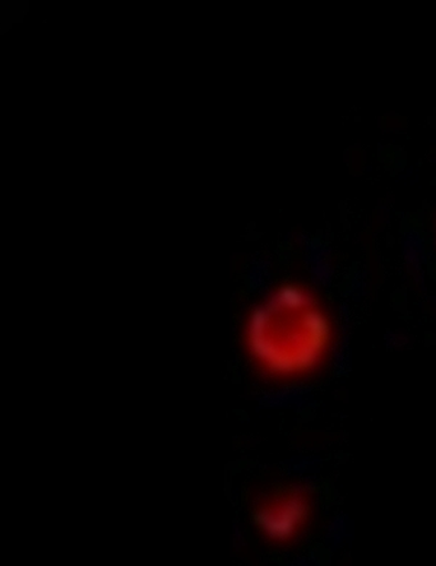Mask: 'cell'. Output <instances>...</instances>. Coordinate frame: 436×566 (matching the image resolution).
Listing matches in <instances>:
<instances>
[{
    "instance_id": "6da1fadb",
    "label": "cell",
    "mask_w": 436,
    "mask_h": 566,
    "mask_svg": "<svg viewBox=\"0 0 436 566\" xmlns=\"http://www.w3.org/2000/svg\"><path fill=\"white\" fill-rule=\"evenodd\" d=\"M246 346L255 364L276 378H297L323 360L331 324L303 287L287 285L269 294L250 313Z\"/></svg>"
},
{
    "instance_id": "7a4b0ae2",
    "label": "cell",
    "mask_w": 436,
    "mask_h": 566,
    "mask_svg": "<svg viewBox=\"0 0 436 566\" xmlns=\"http://www.w3.org/2000/svg\"><path fill=\"white\" fill-rule=\"evenodd\" d=\"M309 516V503L297 491L273 494L255 513L258 527L273 541L291 539L303 527Z\"/></svg>"
}]
</instances>
